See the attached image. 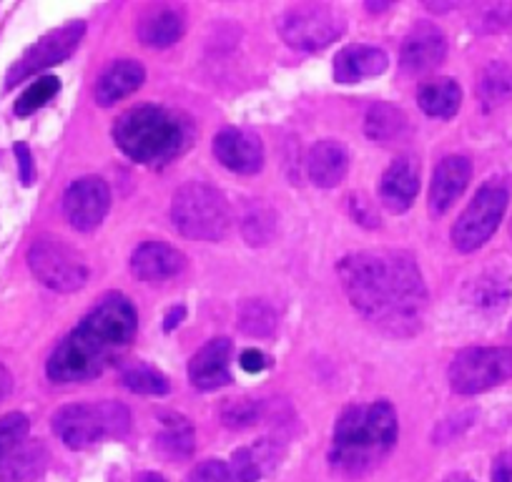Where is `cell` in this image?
I'll return each mask as SVG.
<instances>
[{"mask_svg": "<svg viewBox=\"0 0 512 482\" xmlns=\"http://www.w3.org/2000/svg\"><path fill=\"white\" fill-rule=\"evenodd\" d=\"M510 299V279H502L490 274V277H482L475 287V304L477 307L497 309Z\"/></svg>", "mask_w": 512, "mask_h": 482, "instance_id": "f546056e", "label": "cell"}, {"mask_svg": "<svg viewBox=\"0 0 512 482\" xmlns=\"http://www.w3.org/2000/svg\"><path fill=\"white\" fill-rule=\"evenodd\" d=\"M186 257L164 241H146L131 257V272L141 282L159 284L184 272Z\"/></svg>", "mask_w": 512, "mask_h": 482, "instance_id": "2e32d148", "label": "cell"}, {"mask_svg": "<svg viewBox=\"0 0 512 482\" xmlns=\"http://www.w3.org/2000/svg\"><path fill=\"white\" fill-rule=\"evenodd\" d=\"M146 71L139 61H116L106 68V71L98 76L96 88H93V96H96L98 106H113L121 98L131 96L134 91H139L141 83H144Z\"/></svg>", "mask_w": 512, "mask_h": 482, "instance_id": "ffe728a7", "label": "cell"}, {"mask_svg": "<svg viewBox=\"0 0 512 482\" xmlns=\"http://www.w3.org/2000/svg\"><path fill=\"white\" fill-rule=\"evenodd\" d=\"M477 91H480L485 108H495L512 101V68L507 63H490L482 71Z\"/></svg>", "mask_w": 512, "mask_h": 482, "instance_id": "484cf974", "label": "cell"}, {"mask_svg": "<svg viewBox=\"0 0 512 482\" xmlns=\"http://www.w3.org/2000/svg\"><path fill=\"white\" fill-rule=\"evenodd\" d=\"M136 329L139 317L134 304L123 294H111L53 349L46 365L48 380L58 385L93 380L126 352L128 344L134 342Z\"/></svg>", "mask_w": 512, "mask_h": 482, "instance_id": "7a4b0ae2", "label": "cell"}, {"mask_svg": "<svg viewBox=\"0 0 512 482\" xmlns=\"http://www.w3.org/2000/svg\"><path fill=\"white\" fill-rule=\"evenodd\" d=\"M131 415L121 402H76L53 415V432L71 450L96 445L103 437H121L128 432Z\"/></svg>", "mask_w": 512, "mask_h": 482, "instance_id": "8992f818", "label": "cell"}, {"mask_svg": "<svg viewBox=\"0 0 512 482\" xmlns=\"http://www.w3.org/2000/svg\"><path fill=\"white\" fill-rule=\"evenodd\" d=\"M123 385L131 392H139V395H166L171 390L169 380L161 375L159 370H154L146 362H136V365H128L123 370Z\"/></svg>", "mask_w": 512, "mask_h": 482, "instance_id": "4316f807", "label": "cell"}, {"mask_svg": "<svg viewBox=\"0 0 512 482\" xmlns=\"http://www.w3.org/2000/svg\"><path fill=\"white\" fill-rule=\"evenodd\" d=\"M387 53L372 46H349L334 61V78L344 86L374 78L387 71Z\"/></svg>", "mask_w": 512, "mask_h": 482, "instance_id": "44dd1931", "label": "cell"}, {"mask_svg": "<svg viewBox=\"0 0 512 482\" xmlns=\"http://www.w3.org/2000/svg\"><path fill=\"white\" fill-rule=\"evenodd\" d=\"M11 390H13V377H11V372H8L6 367L0 365V402L6 400L8 395H11Z\"/></svg>", "mask_w": 512, "mask_h": 482, "instance_id": "f35d334b", "label": "cell"}, {"mask_svg": "<svg viewBox=\"0 0 512 482\" xmlns=\"http://www.w3.org/2000/svg\"><path fill=\"white\" fill-rule=\"evenodd\" d=\"M16 156H18V169H21V181L26 186H31L33 184V176H36V171H33L31 149H28L26 144H21V141H18V144H16Z\"/></svg>", "mask_w": 512, "mask_h": 482, "instance_id": "d590c367", "label": "cell"}, {"mask_svg": "<svg viewBox=\"0 0 512 482\" xmlns=\"http://www.w3.org/2000/svg\"><path fill=\"white\" fill-rule=\"evenodd\" d=\"M510 231H512V224H510Z\"/></svg>", "mask_w": 512, "mask_h": 482, "instance_id": "7bdbcfd3", "label": "cell"}, {"mask_svg": "<svg viewBox=\"0 0 512 482\" xmlns=\"http://www.w3.org/2000/svg\"><path fill=\"white\" fill-rule=\"evenodd\" d=\"M111 206V191L108 184L98 176H83L68 186L63 196V211L73 229L93 231L103 221Z\"/></svg>", "mask_w": 512, "mask_h": 482, "instance_id": "7c38bea8", "label": "cell"}, {"mask_svg": "<svg viewBox=\"0 0 512 482\" xmlns=\"http://www.w3.org/2000/svg\"><path fill=\"white\" fill-rule=\"evenodd\" d=\"M339 279L352 307L392 337H412L422 329L427 289L417 262L405 252L349 254L339 264Z\"/></svg>", "mask_w": 512, "mask_h": 482, "instance_id": "6da1fadb", "label": "cell"}, {"mask_svg": "<svg viewBox=\"0 0 512 482\" xmlns=\"http://www.w3.org/2000/svg\"><path fill=\"white\" fill-rule=\"evenodd\" d=\"M174 224L186 239L216 241L231 229V206L219 189L209 184H184L171 204Z\"/></svg>", "mask_w": 512, "mask_h": 482, "instance_id": "5b68a950", "label": "cell"}, {"mask_svg": "<svg viewBox=\"0 0 512 482\" xmlns=\"http://www.w3.org/2000/svg\"><path fill=\"white\" fill-rule=\"evenodd\" d=\"M447 56V38L432 23H417L410 33H407L405 43H402V68L410 76H422L430 73L445 61Z\"/></svg>", "mask_w": 512, "mask_h": 482, "instance_id": "5bb4252c", "label": "cell"}, {"mask_svg": "<svg viewBox=\"0 0 512 482\" xmlns=\"http://www.w3.org/2000/svg\"><path fill=\"white\" fill-rule=\"evenodd\" d=\"M184 482H236V477L231 467L224 465V462L206 460L196 465Z\"/></svg>", "mask_w": 512, "mask_h": 482, "instance_id": "d6a6232c", "label": "cell"}, {"mask_svg": "<svg viewBox=\"0 0 512 482\" xmlns=\"http://www.w3.org/2000/svg\"><path fill=\"white\" fill-rule=\"evenodd\" d=\"M400 425L390 402L352 405L342 412L334 427L332 465L349 477L372 472L397 445Z\"/></svg>", "mask_w": 512, "mask_h": 482, "instance_id": "3957f363", "label": "cell"}, {"mask_svg": "<svg viewBox=\"0 0 512 482\" xmlns=\"http://www.w3.org/2000/svg\"><path fill=\"white\" fill-rule=\"evenodd\" d=\"M136 482H166V480L159 475V472H141V475L136 477Z\"/></svg>", "mask_w": 512, "mask_h": 482, "instance_id": "60d3db41", "label": "cell"}, {"mask_svg": "<svg viewBox=\"0 0 512 482\" xmlns=\"http://www.w3.org/2000/svg\"><path fill=\"white\" fill-rule=\"evenodd\" d=\"M445 482H475V480H470L467 475H450Z\"/></svg>", "mask_w": 512, "mask_h": 482, "instance_id": "b9f144b4", "label": "cell"}, {"mask_svg": "<svg viewBox=\"0 0 512 482\" xmlns=\"http://www.w3.org/2000/svg\"><path fill=\"white\" fill-rule=\"evenodd\" d=\"M159 442L171 457H186L194 450V432L184 420H171L166 425L164 435L159 437Z\"/></svg>", "mask_w": 512, "mask_h": 482, "instance_id": "4dcf8cb0", "label": "cell"}, {"mask_svg": "<svg viewBox=\"0 0 512 482\" xmlns=\"http://www.w3.org/2000/svg\"><path fill=\"white\" fill-rule=\"evenodd\" d=\"M28 264L41 284L53 292H78L88 282V264L66 241L41 236L28 249Z\"/></svg>", "mask_w": 512, "mask_h": 482, "instance_id": "52a82bcc", "label": "cell"}, {"mask_svg": "<svg viewBox=\"0 0 512 482\" xmlns=\"http://www.w3.org/2000/svg\"><path fill=\"white\" fill-rule=\"evenodd\" d=\"M113 141L136 164L159 166L181 154L186 146V129L169 108L136 106L118 116Z\"/></svg>", "mask_w": 512, "mask_h": 482, "instance_id": "277c9868", "label": "cell"}, {"mask_svg": "<svg viewBox=\"0 0 512 482\" xmlns=\"http://www.w3.org/2000/svg\"><path fill=\"white\" fill-rule=\"evenodd\" d=\"M184 13L174 6H156L139 21V38L149 48H169L184 36Z\"/></svg>", "mask_w": 512, "mask_h": 482, "instance_id": "7402d4cb", "label": "cell"}, {"mask_svg": "<svg viewBox=\"0 0 512 482\" xmlns=\"http://www.w3.org/2000/svg\"><path fill=\"white\" fill-rule=\"evenodd\" d=\"M417 101H420V108L427 116L450 118L460 111L462 91L457 86V81H452V78H437V81L422 86Z\"/></svg>", "mask_w": 512, "mask_h": 482, "instance_id": "cb8c5ba5", "label": "cell"}, {"mask_svg": "<svg viewBox=\"0 0 512 482\" xmlns=\"http://www.w3.org/2000/svg\"><path fill=\"white\" fill-rule=\"evenodd\" d=\"M61 91V81L56 76H43L21 93L16 101V116H31L38 108L46 106L56 93Z\"/></svg>", "mask_w": 512, "mask_h": 482, "instance_id": "83f0119b", "label": "cell"}, {"mask_svg": "<svg viewBox=\"0 0 512 482\" xmlns=\"http://www.w3.org/2000/svg\"><path fill=\"white\" fill-rule=\"evenodd\" d=\"M241 367L246 372H262L267 367V357L259 349H246V352H241Z\"/></svg>", "mask_w": 512, "mask_h": 482, "instance_id": "74e56055", "label": "cell"}, {"mask_svg": "<svg viewBox=\"0 0 512 482\" xmlns=\"http://www.w3.org/2000/svg\"><path fill=\"white\" fill-rule=\"evenodd\" d=\"M364 131L377 144H392V141L402 139L407 131V118L400 108L390 106V103H374L364 118Z\"/></svg>", "mask_w": 512, "mask_h": 482, "instance_id": "d4e9b609", "label": "cell"}, {"mask_svg": "<svg viewBox=\"0 0 512 482\" xmlns=\"http://www.w3.org/2000/svg\"><path fill=\"white\" fill-rule=\"evenodd\" d=\"M344 31V18L329 6H297L279 18V33L297 51H322Z\"/></svg>", "mask_w": 512, "mask_h": 482, "instance_id": "30bf717a", "label": "cell"}, {"mask_svg": "<svg viewBox=\"0 0 512 482\" xmlns=\"http://www.w3.org/2000/svg\"><path fill=\"white\" fill-rule=\"evenodd\" d=\"M492 482H512V450L495 457V462H492Z\"/></svg>", "mask_w": 512, "mask_h": 482, "instance_id": "8d00e7d4", "label": "cell"}, {"mask_svg": "<svg viewBox=\"0 0 512 482\" xmlns=\"http://www.w3.org/2000/svg\"><path fill=\"white\" fill-rule=\"evenodd\" d=\"M239 322L249 337H269L277 329V314L267 302H249L241 309Z\"/></svg>", "mask_w": 512, "mask_h": 482, "instance_id": "f1b7e54d", "label": "cell"}, {"mask_svg": "<svg viewBox=\"0 0 512 482\" xmlns=\"http://www.w3.org/2000/svg\"><path fill=\"white\" fill-rule=\"evenodd\" d=\"M28 430H31V422L23 412H11V415L0 417V455L16 447L18 442L28 440Z\"/></svg>", "mask_w": 512, "mask_h": 482, "instance_id": "1f68e13d", "label": "cell"}, {"mask_svg": "<svg viewBox=\"0 0 512 482\" xmlns=\"http://www.w3.org/2000/svg\"><path fill=\"white\" fill-rule=\"evenodd\" d=\"M181 319H184V307H176V309H171L169 312V317H166V332H171V329L174 327H179V322Z\"/></svg>", "mask_w": 512, "mask_h": 482, "instance_id": "ab89813d", "label": "cell"}, {"mask_svg": "<svg viewBox=\"0 0 512 482\" xmlns=\"http://www.w3.org/2000/svg\"><path fill=\"white\" fill-rule=\"evenodd\" d=\"M48 467L43 442L23 440L0 455V482H36Z\"/></svg>", "mask_w": 512, "mask_h": 482, "instance_id": "d6986e66", "label": "cell"}, {"mask_svg": "<svg viewBox=\"0 0 512 482\" xmlns=\"http://www.w3.org/2000/svg\"><path fill=\"white\" fill-rule=\"evenodd\" d=\"M512 377L510 347H467L452 359L450 385L457 395H480Z\"/></svg>", "mask_w": 512, "mask_h": 482, "instance_id": "ba28073f", "label": "cell"}, {"mask_svg": "<svg viewBox=\"0 0 512 482\" xmlns=\"http://www.w3.org/2000/svg\"><path fill=\"white\" fill-rule=\"evenodd\" d=\"M507 201H510V191L502 181H487L480 186L475 199L467 204L457 224L452 226V244L460 252H475L490 239L500 226L502 216H505Z\"/></svg>", "mask_w": 512, "mask_h": 482, "instance_id": "9c48e42d", "label": "cell"}, {"mask_svg": "<svg viewBox=\"0 0 512 482\" xmlns=\"http://www.w3.org/2000/svg\"><path fill=\"white\" fill-rule=\"evenodd\" d=\"M349 169V156L342 144L337 141H319L309 149L307 156V171L309 179L322 189H332V186L342 184Z\"/></svg>", "mask_w": 512, "mask_h": 482, "instance_id": "603a6c76", "label": "cell"}, {"mask_svg": "<svg viewBox=\"0 0 512 482\" xmlns=\"http://www.w3.org/2000/svg\"><path fill=\"white\" fill-rule=\"evenodd\" d=\"M83 33H86V26H83L81 21H76V23H68V26L58 28V31H51L48 36H43L36 46L28 48V51L23 53L16 63H13V68L8 71V76H6V88L18 86L21 81L31 78L33 73L66 61V58L78 48Z\"/></svg>", "mask_w": 512, "mask_h": 482, "instance_id": "8fae6325", "label": "cell"}, {"mask_svg": "<svg viewBox=\"0 0 512 482\" xmlns=\"http://www.w3.org/2000/svg\"><path fill=\"white\" fill-rule=\"evenodd\" d=\"M231 462H234L231 472H234L236 482H256L262 477V465H259L254 450H236Z\"/></svg>", "mask_w": 512, "mask_h": 482, "instance_id": "836d02e7", "label": "cell"}, {"mask_svg": "<svg viewBox=\"0 0 512 482\" xmlns=\"http://www.w3.org/2000/svg\"><path fill=\"white\" fill-rule=\"evenodd\" d=\"M417 191H420V164L412 156H400L392 161V166L384 171L379 196L382 204L395 214H402L412 206Z\"/></svg>", "mask_w": 512, "mask_h": 482, "instance_id": "e0dca14e", "label": "cell"}, {"mask_svg": "<svg viewBox=\"0 0 512 482\" xmlns=\"http://www.w3.org/2000/svg\"><path fill=\"white\" fill-rule=\"evenodd\" d=\"M472 176V164L465 156H447L437 164L435 176L430 186V211L432 214H445L452 204L467 189Z\"/></svg>", "mask_w": 512, "mask_h": 482, "instance_id": "ac0fdd59", "label": "cell"}, {"mask_svg": "<svg viewBox=\"0 0 512 482\" xmlns=\"http://www.w3.org/2000/svg\"><path fill=\"white\" fill-rule=\"evenodd\" d=\"M229 357H231V342L226 337L211 339L206 342L199 352L191 357L189 362V380L196 390H219V387L229 385Z\"/></svg>", "mask_w": 512, "mask_h": 482, "instance_id": "9a60e30c", "label": "cell"}, {"mask_svg": "<svg viewBox=\"0 0 512 482\" xmlns=\"http://www.w3.org/2000/svg\"><path fill=\"white\" fill-rule=\"evenodd\" d=\"M259 415V405L249 400H239V402H226L224 407V422L229 427H249L251 422L256 420Z\"/></svg>", "mask_w": 512, "mask_h": 482, "instance_id": "e575fe53", "label": "cell"}, {"mask_svg": "<svg viewBox=\"0 0 512 482\" xmlns=\"http://www.w3.org/2000/svg\"><path fill=\"white\" fill-rule=\"evenodd\" d=\"M214 156L234 174H256L264 166V146L246 129H224L214 139Z\"/></svg>", "mask_w": 512, "mask_h": 482, "instance_id": "4fadbf2b", "label": "cell"}]
</instances>
